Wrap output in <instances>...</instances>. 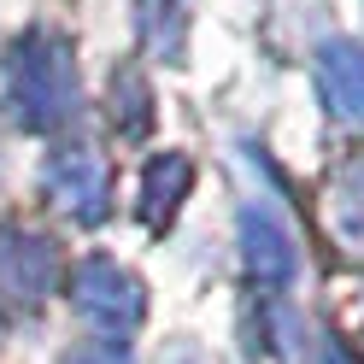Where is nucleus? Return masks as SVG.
I'll use <instances>...</instances> for the list:
<instances>
[{"mask_svg":"<svg viewBox=\"0 0 364 364\" xmlns=\"http://www.w3.org/2000/svg\"><path fill=\"white\" fill-rule=\"evenodd\" d=\"M6 100L24 129H65L82 112L77 53L59 30H24L6 48Z\"/></svg>","mask_w":364,"mask_h":364,"instance_id":"1","label":"nucleus"},{"mask_svg":"<svg viewBox=\"0 0 364 364\" xmlns=\"http://www.w3.org/2000/svg\"><path fill=\"white\" fill-rule=\"evenodd\" d=\"M71 306H77V317L95 335L124 341V335L141 329V317H147V288H141L135 270H124L112 253H88L71 270Z\"/></svg>","mask_w":364,"mask_h":364,"instance_id":"2","label":"nucleus"},{"mask_svg":"<svg viewBox=\"0 0 364 364\" xmlns=\"http://www.w3.org/2000/svg\"><path fill=\"white\" fill-rule=\"evenodd\" d=\"M59 241L30 223H6L0 230V300L12 311L48 306V294L59 288Z\"/></svg>","mask_w":364,"mask_h":364,"instance_id":"3","label":"nucleus"},{"mask_svg":"<svg viewBox=\"0 0 364 364\" xmlns=\"http://www.w3.org/2000/svg\"><path fill=\"white\" fill-rule=\"evenodd\" d=\"M48 200L71 218V223H100L112 212V165L95 141H65L48 159V176H41Z\"/></svg>","mask_w":364,"mask_h":364,"instance_id":"4","label":"nucleus"},{"mask_svg":"<svg viewBox=\"0 0 364 364\" xmlns=\"http://www.w3.org/2000/svg\"><path fill=\"white\" fill-rule=\"evenodd\" d=\"M241 259H247V277L264 288H288L300 277V247H294V235L264 206L241 212Z\"/></svg>","mask_w":364,"mask_h":364,"instance_id":"5","label":"nucleus"},{"mask_svg":"<svg viewBox=\"0 0 364 364\" xmlns=\"http://www.w3.org/2000/svg\"><path fill=\"white\" fill-rule=\"evenodd\" d=\"M323 223L341 253L364 259V153H347L323 182Z\"/></svg>","mask_w":364,"mask_h":364,"instance_id":"6","label":"nucleus"},{"mask_svg":"<svg viewBox=\"0 0 364 364\" xmlns=\"http://www.w3.org/2000/svg\"><path fill=\"white\" fill-rule=\"evenodd\" d=\"M317 82H323V100L341 118L364 124V48L358 41H323L317 48Z\"/></svg>","mask_w":364,"mask_h":364,"instance_id":"7","label":"nucleus"},{"mask_svg":"<svg viewBox=\"0 0 364 364\" xmlns=\"http://www.w3.org/2000/svg\"><path fill=\"white\" fill-rule=\"evenodd\" d=\"M194 188V159L182 153H159L141 165V223L147 230H165V223L176 218V206L188 200Z\"/></svg>","mask_w":364,"mask_h":364,"instance_id":"8","label":"nucleus"},{"mask_svg":"<svg viewBox=\"0 0 364 364\" xmlns=\"http://www.w3.org/2000/svg\"><path fill=\"white\" fill-rule=\"evenodd\" d=\"M112 118L124 135H147L153 129V88L141 71H118L112 77Z\"/></svg>","mask_w":364,"mask_h":364,"instance_id":"9","label":"nucleus"},{"mask_svg":"<svg viewBox=\"0 0 364 364\" xmlns=\"http://www.w3.org/2000/svg\"><path fill=\"white\" fill-rule=\"evenodd\" d=\"M65 364H124V353L118 347H77Z\"/></svg>","mask_w":364,"mask_h":364,"instance_id":"10","label":"nucleus"}]
</instances>
